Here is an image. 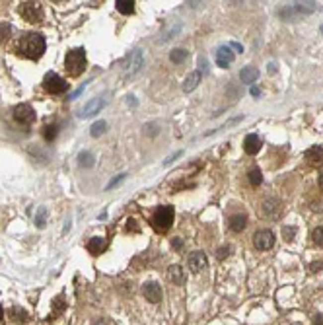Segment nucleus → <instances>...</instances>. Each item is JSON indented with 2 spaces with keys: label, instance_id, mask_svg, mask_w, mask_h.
I'll return each mask as SVG.
<instances>
[{
  "label": "nucleus",
  "instance_id": "f257e3e1",
  "mask_svg": "<svg viewBox=\"0 0 323 325\" xmlns=\"http://www.w3.org/2000/svg\"><path fill=\"white\" fill-rule=\"evenodd\" d=\"M45 37L41 33H25L20 39V53L25 59H31V61L41 59L45 53Z\"/></svg>",
  "mask_w": 323,
  "mask_h": 325
},
{
  "label": "nucleus",
  "instance_id": "f03ea898",
  "mask_svg": "<svg viewBox=\"0 0 323 325\" xmlns=\"http://www.w3.org/2000/svg\"><path fill=\"white\" fill-rule=\"evenodd\" d=\"M65 69L70 76H80L86 70V51L84 49H70L65 57Z\"/></svg>",
  "mask_w": 323,
  "mask_h": 325
},
{
  "label": "nucleus",
  "instance_id": "7ed1b4c3",
  "mask_svg": "<svg viewBox=\"0 0 323 325\" xmlns=\"http://www.w3.org/2000/svg\"><path fill=\"white\" fill-rule=\"evenodd\" d=\"M173 216H175V210L169 205H163L158 207L156 212L152 214V226L158 230V232H167L173 224Z\"/></svg>",
  "mask_w": 323,
  "mask_h": 325
},
{
  "label": "nucleus",
  "instance_id": "20e7f679",
  "mask_svg": "<svg viewBox=\"0 0 323 325\" xmlns=\"http://www.w3.org/2000/svg\"><path fill=\"white\" fill-rule=\"evenodd\" d=\"M43 86L49 93H65L69 90V82L57 72H47L43 78Z\"/></svg>",
  "mask_w": 323,
  "mask_h": 325
},
{
  "label": "nucleus",
  "instance_id": "39448f33",
  "mask_svg": "<svg viewBox=\"0 0 323 325\" xmlns=\"http://www.w3.org/2000/svg\"><path fill=\"white\" fill-rule=\"evenodd\" d=\"M20 14L23 20H27L29 23H37L43 20V10L37 2H22L20 4Z\"/></svg>",
  "mask_w": 323,
  "mask_h": 325
},
{
  "label": "nucleus",
  "instance_id": "423d86ee",
  "mask_svg": "<svg viewBox=\"0 0 323 325\" xmlns=\"http://www.w3.org/2000/svg\"><path fill=\"white\" fill-rule=\"evenodd\" d=\"M253 245H255V249H259V251L271 249V247L275 245V234L271 232V230H259V232H255Z\"/></svg>",
  "mask_w": 323,
  "mask_h": 325
},
{
  "label": "nucleus",
  "instance_id": "0eeeda50",
  "mask_svg": "<svg viewBox=\"0 0 323 325\" xmlns=\"http://www.w3.org/2000/svg\"><path fill=\"white\" fill-rule=\"evenodd\" d=\"M14 119L20 123V125H31L33 121H35V111H33V107L29 105V103H20V105H16L14 107Z\"/></svg>",
  "mask_w": 323,
  "mask_h": 325
},
{
  "label": "nucleus",
  "instance_id": "6e6552de",
  "mask_svg": "<svg viewBox=\"0 0 323 325\" xmlns=\"http://www.w3.org/2000/svg\"><path fill=\"white\" fill-rule=\"evenodd\" d=\"M144 67V55L140 49H135L129 57V63L125 67V76H135L137 72H140V69Z\"/></svg>",
  "mask_w": 323,
  "mask_h": 325
},
{
  "label": "nucleus",
  "instance_id": "1a4fd4ad",
  "mask_svg": "<svg viewBox=\"0 0 323 325\" xmlns=\"http://www.w3.org/2000/svg\"><path fill=\"white\" fill-rule=\"evenodd\" d=\"M105 105H107V97H93L92 101H88V103L80 109V117H82V119L93 117L95 113H99Z\"/></svg>",
  "mask_w": 323,
  "mask_h": 325
},
{
  "label": "nucleus",
  "instance_id": "9d476101",
  "mask_svg": "<svg viewBox=\"0 0 323 325\" xmlns=\"http://www.w3.org/2000/svg\"><path fill=\"white\" fill-rule=\"evenodd\" d=\"M187 265H189V269H191L193 273H201V271L207 267V255H205L203 251H195V253L189 255Z\"/></svg>",
  "mask_w": 323,
  "mask_h": 325
},
{
  "label": "nucleus",
  "instance_id": "9b49d317",
  "mask_svg": "<svg viewBox=\"0 0 323 325\" xmlns=\"http://www.w3.org/2000/svg\"><path fill=\"white\" fill-rule=\"evenodd\" d=\"M142 292H144V296H146L148 302L156 304L162 300V288H160V284H156V282H146Z\"/></svg>",
  "mask_w": 323,
  "mask_h": 325
},
{
  "label": "nucleus",
  "instance_id": "f8f14e48",
  "mask_svg": "<svg viewBox=\"0 0 323 325\" xmlns=\"http://www.w3.org/2000/svg\"><path fill=\"white\" fill-rule=\"evenodd\" d=\"M232 63H234V53H232L228 47H220L216 51V65L220 69H228Z\"/></svg>",
  "mask_w": 323,
  "mask_h": 325
},
{
  "label": "nucleus",
  "instance_id": "ddd939ff",
  "mask_svg": "<svg viewBox=\"0 0 323 325\" xmlns=\"http://www.w3.org/2000/svg\"><path fill=\"white\" fill-rule=\"evenodd\" d=\"M88 251L92 253V255H99V253H103L105 249H107V240L105 238H101V236H93L92 240L88 242Z\"/></svg>",
  "mask_w": 323,
  "mask_h": 325
},
{
  "label": "nucleus",
  "instance_id": "4468645a",
  "mask_svg": "<svg viewBox=\"0 0 323 325\" xmlns=\"http://www.w3.org/2000/svg\"><path fill=\"white\" fill-rule=\"evenodd\" d=\"M243 150L249 154V156H255L259 150H261V139L257 135H247L245 140H243Z\"/></svg>",
  "mask_w": 323,
  "mask_h": 325
},
{
  "label": "nucleus",
  "instance_id": "2eb2a0df",
  "mask_svg": "<svg viewBox=\"0 0 323 325\" xmlns=\"http://www.w3.org/2000/svg\"><path fill=\"white\" fill-rule=\"evenodd\" d=\"M245 226H247V216H245V212H238V214H232L230 216V230L232 232H242V230H245Z\"/></svg>",
  "mask_w": 323,
  "mask_h": 325
},
{
  "label": "nucleus",
  "instance_id": "dca6fc26",
  "mask_svg": "<svg viewBox=\"0 0 323 325\" xmlns=\"http://www.w3.org/2000/svg\"><path fill=\"white\" fill-rule=\"evenodd\" d=\"M257 76H259V70L255 69V67H245V69L240 70V80L243 84H253L255 80H257Z\"/></svg>",
  "mask_w": 323,
  "mask_h": 325
},
{
  "label": "nucleus",
  "instance_id": "f3484780",
  "mask_svg": "<svg viewBox=\"0 0 323 325\" xmlns=\"http://www.w3.org/2000/svg\"><path fill=\"white\" fill-rule=\"evenodd\" d=\"M306 160L312 163H322L323 162V148L322 146H312L306 150Z\"/></svg>",
  "mask_w": 323,
  "mask_h": 325
},
{
  "label": "nucleus",
  "instance_id": "a211bd4d",
  "mask_svg": "<svg viewBox=\"0 0 323 325\" xmlns=\"http://www.w3.org/2000/svg\"><path fill=\"white\" fill-rule=\"evenodd\" d=\"M201 76H203V74H201V70H195L193 74H189V76H187V80H185V84H183L185 92H187V93L193 92V90L197 88V84L201 82Z\"/></svg>",
  "mask_w": 323,
  "mask_h": 325
},
{
  "label": "nucleus",
  "instance_id": "6ab92c4d",
  "mask_svg": "<svg viewBox=\"0 0 323 325\" xmlns=\"http://www.w3.org/2000/svg\"><path fill=\"white\" fill-rule=\"evenodd\" d=\"M167 275H169V280H171L173 284H183L185 282V273L179 265H171L169 271H167Z\"/></svg>",
  "mask_w": 323,
  "mask_h": 325
},
{
  "label": "nucleus",
  "instance_id": "aec40b11",
  "mask_svg": "<svg viewBox=\"0 0 323 325\" xmlns=\"http://www.w3.org/2000/svg\"><path fill=\"white\" fill-rule=\"evenodd\" d=\"M115 8L121 14H127V16H129V14L135 12V2H133V0H117Z\"/></svg>",
  "mask_w": 323,
  "mask_h": 325
},
{
  "label": "nucleus",
  "instance_id": "412c9836",
  "mask_svg": "<svg viewBox=\"0 0 323 325\" xmlns=\"http://www.w3.org/2000/svg\"><path fill=\"white\" fill-rule=\"evenodd\" d=\"M263 210H265V214L267 216H277L278 210H280V207H278V201H275V199H267L265 203H263Z\"/></svg>",
  "mask_w": 323,
  "mask_h": 325
},
{
  "label": "nucleus",
  "instance_id": "4be33fe9",
  "mask_svg": "<svg viewBox=\"0 0 323 325\" xmlns=\"http://www.w3.org/2000/svg\"><path fill=\"white\" fill-rule=\"evenodd\" d=\"M187 57H189V53L185 51V49H173L171 53H169V61L171 63H175V65H181L187 61Z\"/></svg>",
  "mask_w": 323,
  "mask_h": 325
},
{
  "label": "nucleus",
  "instance_id": "5701e85b",
  "mask_svg": "<svg viewBox=\"0 0 323 325\" xmlns=\"http://www.w3.org/2000/svg\"><path fill=\"white\" fill-rule=\"evenodd\" d=\"M10 318H12L14 322H18V324H23V322H27V312L22 310V308H18V306H14V308L10 310Z\"/></svg>",
  "mask_w": 323,
  "mask_h": 325
},
{
  "label": "nucleus",
  "instance_id": "b1692460",
  "mask_svg": "<svg viewBox=\"0 0 323 325\" xmlns=\"http://www.w3.org/2000/svg\"><path fill=\"white\" fill-rule=\"evenodd\" d=\"M105 129H107V123H105V121H97V123H93V125H92L90 135H92L93 139H97L99 135H103V133H105Z\"/></svg>",
  "mask_w": 323,
  "mask_h": 325
},
{
  "label": "nucleus",
  "instance_id": "393cba45",
  "mask_svg": "<svg viewBox=\"0 0 323 325\" xmlns=\"http://www.w3.org/2000/svg\"><path fill=\"white\" fill-rule=\"evenodd\" d=\"M57 125H47L45 129H43V139L47 140V142H53L55 140V137H57Z\"/></svg>",
  "mask_w": 323,
  "mask_h": 325
},
{
  "label": "nucleus",
  "instance_id": "a878e982",
  "mask_svg": "<svg viewBox=\"0 0 323 325\" xmlns=\"http://www.w3.org/2000/svg\"><path fill=\"white\" fill-rule=\"evenodd\" d=\"M78 160H80V165H82V167H92L93 163V156L92 154H90V152H82V154H80V156H78Z\"/></svg>",
  "mask_w": 323,
  "mask_h": 325
},
{
  "label": "nucleus",
  "instance_id": "bb28decb",
  "mask_svg": "<svg viewBox=\"0 0 323 325\" xmlns=\"http://www.w3.org/2000/svg\"><path fill=\"white\" fill-rule=\"evenodd\" d=\"M47 222V209L45 207H41V209L37 210V214H35V226L37 228H43Z\"/></svg>",
  "mask_w": 323,
  "mask_h": 325
},
{
  "label": "nucleus",
  "instance_id": "cd10ccee",
  "mask_svg": "<svg viewBox=\"0 0 323 325\" xmlns=\"http://www.w3.org/2000/svg\"><path fill=\"white\" fill-rule=\"evenodd\" d=\"M65 308H67V302H65V296H63V294H61V296H57V298L53 300V312H55V314L65 312Z\"/></svg>",
  "mask_w": 323,
  "mask_h": 325
},
{
  "label": "nucleus",
  "instance_id": "c85d7f7f",
  "mask_svg": "<svg viewBox=\"0 0 323 325\" xmlns=\"http://www.w3.org/2000/svg\"><path fill=\"white\" fill-rule=\"evenodd\" d=\"M249 181H251V185H261L263 183V175H261V169H251L249 171Z\"/></svg>",
  "mask_w": 323,
  "mask_h": 325
},
{
  "label": "nucleus",
  "instance_id": "c756f323",
  "mask_svg": "<svg viewBox=\"0 0 323 325\" xmlns=\"http://www.w3.org/2000/svg\"><path fill=\"white\" fill-rule=\"evenodd\" d=\"M312 240H314V244H316V245L323 247V226L316 228V230L312 232Z\"/></svg>",
  "mask_w": 323,
  "mask_h": 325
},
{
  "label": "nucleus",
  "instance_id": "7c9ffc66",
  "mask_svg": "<svg viewBox=\"0 0 323 325\" xmlns=\"http://www.w3.org/2000/svg\"><path fill=\"white\" fill-rule=\"evenodd\" d=\"M10 33H12V25L10 23H0V41L8 39Z\"/></svg>",
  "mask_w": 323,
  "mask_h": 325
},
{
  "label": "nucleus",
  "instance_id": "2f4dec72",
  "mask_svg": "<svg viewBox=\"0 0 323 325\" xmlns=\"http://www.w3.org/2000/svg\"><path fill=\"white\" fill-rule=\"evenodd\" d=\"M282 236H284V240H294V236H296V228H292V226H284L282 228Z\"/></svg>",
  "mask_w": 323,
  "mask_h": 325
},
{
  "label": "nucleus",
  "instance_id": "473e14b6",
  "mask_svg": "<svg viewBox=\"0 0 323 325\" xmlns=\"http://www.w3.org/2000/svg\"><path fill=\"white\" fill-rule=\"evenodd\" d=\"M232 251V245H226V247H220L218 249V259H224V257H228Z\"/></svg>",
  "mask_w": 323,
  "mask_h": 325
},
{
  "label": "nucleus",
  "instance_id": "72a5a7b5",
  "mask_svg": "<svg viewBox=\"0 0 323 325\" xmlns=\"http://www.w3.org/2000/svg\"><path fill=\"white\" fill-rule=\"evenodd\" d=\"M84 88H86V84H82V86H80V88H78V90H76V92H72L69 95L70 99H76V97H80V93L84 92Z\"/></svg>",
  "mask_w": 323,
  "mask_h": 325
},
{
  "label": "nucleus",
  "instance_id": "f704fd0d",
  "mask_svg": "<svg viewBox=\"0 0 323 325\" xmlns=\"http://www.w3.org/2000/svg\"><path fill=\"white\" fill-rule=\"evenodd\" d=\"M125 177H127V175H125V173H121V175H119L117 179H113V181H109V185H107V189H111V187H115L117 183H121V181H123Z\"/></svg>",
  "mask_w": 323,
  "mask_h": 325
},
{
  "label": "nucleus",
  "instance_id": "c9c22d12",
  "mask_svg": "<svg viewBox=\"0 0 323 325\" xmlns=\"http://www.w3.org/2000/svg\"><path fill=\"white\" fill-rule=\"evenodd\" d=\"M181 154H183V152H177V154H171V156H169V158H167V160H165V162H163V165H169V163L173 162V160H175V158H177V156H181Z\"/></svg>",
  "mask_w": 323,
  "mask_h": 325
},
{
  "label": "nucleus",
  "instance_id": "e433bc0d",
  "mask_svg": "<svg viewBox=\"0 0 323 325\" xmlns=\"http://www.w3.org/2000/svg\"><path fill=\"white\" fill-rule=\"evenodd\" d=\"M314 325H323V314L316 316V320H314Z\"/></svg>",
  "mask_w": 323,
  "mask_h": 325
},
{
  "label": "nucleus",
  "instance_id": "4c0bfd02",
  "mask_svg": "<svg viewBox=\"0 0 323 325\" xmlns=\"http://www.w3.org/2000/svg\"><path fill=\"white\" fill-rule=\"evenodd\" d=\"M230 47H234V49H236V51H238V53H242V51H243V47L240 45V43H236V41H232V43H230Z\"/></svg>",
  "mask_w": 323,
  "mask_h": 325
},
{
  "label": "nucleus",
  "instance_id": "58836bf2",
  "mask_svg": "<svg viewBox=\"0 0 323 325\" xmlns=\"http://www.w3.org/2000/svg\"><path fill=\"white\" fill-rule=\"evenodd\" d=\"M322 267H323V263H314V265H312V271L316 273V271H320Z\"/></svg>",
  "mask_w": 323,
  "mask_h": 325
},
{
  "label": "nucleus",
  "instance_id": "ea45409f",
  "mask_svg": "<svg viewBox=\"0 0 323 325\" xmlns=\"http://www.w3.org/2000/svg\"><path fill=\"white\" fill-rule=\"evenodd\" d=\"M251 95H253V97H259V95H261V90H259V88H251Z\"/></svg>",
  "mask_w": 323,
  "mask_h": 325
},
{
  "label": "nucleus",
  "instance_id": "a19ab883",
  "mask_svg": "<svg viewBox=\"0 0 323 325\" xmlns=\"http://www.w3.org/2000/svg\"><path fill=\"white\" fill-rule=\"evenodd\" d=\"M275 70H277V65H275V63H271V65H269V72H275Z\"/></svg>",
  "mask_w": 323,
  "mask_h": 325
},
{
  "label": "nucleus",
  "instance_id": "79ce46f5",
  "mask_svg": "<svg viewBox=\"0 0 323 325\" xmlns=\"http://www.w3.org/2000/svg\"><path fill=\"white\" fill-rule=\"evenodd\" d=\"M4 320V310H2V306H0V322Z\"/></svg>",
  "mask_w": 323,
  "mask_h": 325
},
{
  "label": "nucleus",
  "instance_id": "37998d69",
  "mask_svg": "<svg viewBox=\"0 0 323 325\" xmlns=\"http://www.w3.org/2000/svg\"><path fill=\"white\" fill-rule=\"evenodd\" d=\"M320 183H322V187H323V175H322V179H320Z\"/></svg>",
  "mask_w": 323,
  "mask_h": 325
},
{
  "label": "nucleus",
  "instance_id": "c03bdc74",
  "mask_svg": "<svg viewBox=\"0 0 323 325\" xmlns=\"http://www.w3.org/2000/svg\"><path fill=\"white\" fill-rule=\"evenodd\" d=\"M322 33H323V25H322Z\"/></svg>",
  "mask_w": 323,
  "mask_h": 325
}]
</instances>
